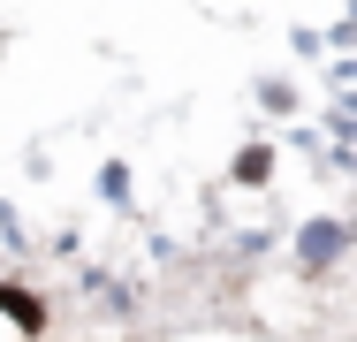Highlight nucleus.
<instances>
[{"label": "nucleus", "mask_w": 357, "mask_h": 342, "mask_svg": "<svg viewBox=\"0 0 357 342\" xmlns=\"http://www.w3.org/2000/svg\"><path fill=\"white\" fill-rule=\"evenodd\" d=\"M0 320L15 335H46V297H31L23 281H0Z\"/></svg>", "instance_id": "obj_1"}, {"label": "nucleus", "mask_w": 357, "mask_h": 342, "mask_svg": "<svg viewBox=\"0 0 357 342\" xmlns=\"http://www.w3.org/2000/svg\"><path fill=\"white\" fill-rule=\"evenodd\" d=\"M296 251H304V267H327V259H335V251H342V221H312V228H304V244H296Z\"/></svg>", "instance_id": "obj_2"}, {"label": "nucleus", "mask_w": 357, "mask_h": 342, "mask_svg": "<svg viewBox=\"0 0 357 342\" xmlns=\"http://www.w3.org/2000/svg\"><path fill=\"white\" fill-rule=\"evenodd\" d=\"M266 175H274V152H266V144H251V152L236 160V183H251V191H259Z\"/></svg>", "instance_id": "obj_3"}]
</instances>
